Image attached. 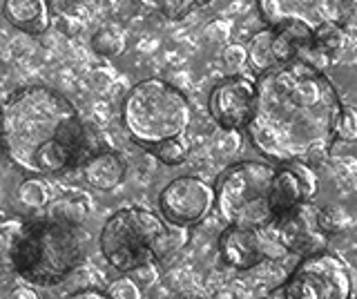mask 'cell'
<instances>
[{
	"mask_svg": "<svg viewBox=\"0 0 357 299\" xmlns=\"http://www.w3.org/2000/svg\"><path fill=\"white\" fill-rule=\"evenodd\" d=\"M219 254L230 268L250 270L271 259H284L288 254L277 246L266 228L226 226L219 237Z\"/></svg>",
	"mask_w": 357,
	"mask_h": 299,
	"instance_id": "8fae6325",
	"label": "cell"
},
{
	"mask_svg": "<svg viewBox=\"0 0 357 299\" xmlns=\"http://www.w3.org/2000/svg\"><path fill=\"white\" fill-rule=\"evenodd\" d=\"M45 3H47V5H52V3H56V5H63L65 0H45Z\"/></svg>",
	"mask_w": 357,
	"mask_h": 299,
	"instance_id": "4dcf8cb0",
	"label": "cell"
},
{
	"mask_svg": "<svg viewBox=\"0 0 357 299\" xmlns=\"http://www.w3.org/2000/svg\"><path fill=\"white\" fill-rule=\"evenodd\" d=\"M290 170L297 174V179L301 183V190H304V201H312L315 194L319 192V181H317V174L312 172V168L304 161H290Z\"/></svg>",
	"mask_w": 357,
	"mask_h": 299,
	"instance_id": "7402d4cb",
	"label": "cell"
},
{
	"mask_svg": "<svg viewBox=\"0 0 357 299\" xmlns=\"http://www.w3.org/2000/svg\"><path fill=\"white\" fill-rule=\"evenodd\" d=\"M159 210L165 221L174 226L201 224L215 208V187L199 176H176L159 192Z\"/></svg>",
	"mask_w": 357,
	"mask_h": 299,
	"instance_id": "30bf717a",
	"label": "cell"
},
{
	"mask_svg": "<svg viewBox=\"0 0 357 299\" xmlns=\"http://www.w3.org/2000/svg\"><path fill=\"white\" fill-rule=\"evenodd\" d=\"M81 168H83L85 183L100 192H109L119 187L128 172L126 161L114 150H96L92 157L85 159Z\"/></svg>",
	"mask_w": 357,
	"mask_h": 299,
	"instance_id": "4fadbf2b",
	"label": "cell"
},
{
	"mask_svg": "<svg viewBox=\"0 0 357 299\" xmlns=\"http://www.w3.org/2000/svg\"><path fill=\"white\" fill-rule=\"evenodd\" d=\"M148 150L152 152V157L156 161H161L163 165H170L172 168V165H181L188 159L192 146H190V139L185 135H178V137H170L165 141L154 143Z\"/></svg>",
	"mask_w": 357,
	"mask_h": 299,
	"instance_id": "2e32d148",
	"label": "cell"
},
{
	"mask_svg": "<svg viewBox=\"0 0 357 299\" xmlns=\"http://www.w3.org/2000/svg\"><path fill=\"white\" fill-rule=\"evenodd\" d=\"M5 257V237H3V230H0V261Z\"/></svg>",
	"mask_w": 357,
	"mask_h": 299,
	"instance_id": "f546056e",
	"label": "cell"
},
{
	"mask_svg": "<svg viewBox=\"0 0 357 299\" xmlns=\"http://www.w3.org/2000/svg\"><path fill=\"white\" fill-rule=\"evenodd\" d=\"M137 3L167 20H178L192 12L199 0H137Z\"/></svg>",
	"mask_w": 357,
	"mask_h": 299,
	"instance_id": "d6986e66",
	"label": "cell"
},
{
	"mask_svg": "<svg viewBox=\"0 0 357 299\" xmlns=\"http://www.w3.org/2000/svg\"><path fill=\"white\" fill-rule=\"evenodd\" d=\"M107 295L112 299H141V288L126 275V277H119V279H114L109 284Z\"/></svg>",
	"mask_w": 357,
	"mask_h": 299,
	"instance_id": "cb8c5ba5",
	"label": "cell"
},
{
	"mask_svg": "<svg viewBox=\"0 0 357 299\" xmlns=\"http://www.w3.org/2000/svg\"><path fill=\"white\" fill-rule=\"evenodd\" d=\"M342 107L337 87L324 70L295 59L257 74L245 132L268 161L308 163L337 141L335 123Z\"/></svg>",
	"mask_w": 357,
	"mask_h": 299,
	"instance_id": "6da1fadb",
	"label": "cell"
},
{
	"mask_svg": "<svg viewBox=\"0 0 357 299\" xmlns=\"http://www.w3.org/2000/svg\"><path fill=\"white\" fill-rule=\"evenodd\" d=\"M0 148L16 168L56 176L83 165L98 150V139L65 94L27 85L0 107Z\"/></svg>",
	"mask_w": 357,
	"mask_h": 299,
	"instance_id": "7a4b0ae2",
	"label": "cell"
},
{
	"mask_svg": "<svg viewBox=\"0 0 357 299\" xmlns=\"http://www.w3.org/2000/svg\"><path fill=\"white\" fill-rule=\"evenodd\" d=\"M190 239L185 226H174L143 206L116 210L100 228L98 246L114 270L128 275L143 263H163Z\"/></svg>",
	"mask_w": 357,
	"mask_h": 299,
	"instance_id": "277c9868",
	"label": "cell"
},
{
	"mask_svg": "<svg viewBox=\"0 0 357 299\" xmlns=\"http://www.w3.org/2000/svg\"><path fill=\"white\" fill-rule=\"evenodd\" d=\"M121 121L132 141L150 148L170 137L185 135L192 123V105L178 87L150 76L130 87L121 105Z\"/></svg>",
	"mask_w": 357,
	"mask_h": 299,
	"instance_id": "5b68a950",
	"label": "cell"
},
{
	"mask_svg": "<svg viewBox=\"0 0 357 299\" xmlns=\"http://www.w3.org/2000/svg\"><path fill=\"white\" fill-rule=\"evenodd\" d=\"M248 54V63L255 70V74H261L266 70L275 68L277 59H275V47H273V27H266L250 38V45L245 47Z\"/></svg>",
	"mask_w": 357,
	"mask_h": 299,
	"instance_id": "9a60e30c",
	"label": "cell"
},
{
	"mask_svg": "<svg viewBox=\"0 0 357 299\" xmlns=\"http://www.w3.org/2000/svg\"><path fill=\"white\" fill-rule=\"evenodd\" d=\"M282 291L286 299H351L353 275L342 257L319 250L301 257Z\"/></svg>",
	"mask_w": 357,
	"mask_h": 299,
	"instance_id": "ba28073f",
	"label": "cell"
},
{
	"mask_svg": "<svg viewBox=\"0 0 357 299\" xmlns=\"http://www.w3.org/2000/svg\"><path fill=\"white\" fill-rule=\"evenodd\" d=\"M268 27H297L315 36L333 27L349 29L355 0H257Z\"/></svg>",
	"mask_w": 357,
	"mask_h": 299,
	"instance_id": "52a82bcc",
	"label": "cell"
},
{
	"mask_svg": "<svg viewBox=\"0 0 357 299\" xmlns=\"http://www.w3.org/2000/svg\"><path fill=\"white\" fill-rule=\"evenodd\" d=\"M266 230L286 254L299 257L326 250L331 239L317 224V206L312 201H301L286 210L271 226H266Z\"/></svg>",
	"mask_w": 357,
	"mask_h": 299,
	"instance_id": "9c48e42d",
	"label": "cell"
},
{
	"mask_svg": "<svg viewBox=\"0 0 357 299\" xmlns=\"http://www.w3.org/2000/svg\"><path fill=\"white\" fill-rule=\"evenodd\" d=\"M128 277L139 288H150L159 282V270H156V263H143V266H139V268L130 270Z\"/></svg>",
	"mask_w": 357,
	"mask_h": 299,
	"instance_id": "484cf974",
	"label": "cell"
},
{
	"mask_svg": "<svg viewBox=\"0 0 357 299\" xmlns=\"http://www.w3.org/2000/svg\"><path fill=\"white\" fill-rule=\"evenodd\" d=\"M346 221H349V217H346V213H344L342 208H337V206L317 208V224H319V228L326 232L328 237L342 232L344 226H346Z\"/></svg>",
	"mask_w": 357,
	"mask_h": 299,
	"instance_id": "44dd1931",
	"label": "cell"
},
{
	"mask_svg": "<svg viewBox=\"0 0 357 299\" xmlns=\"http://www.w3.org/2000/svg\"><path fill=\"white\" fill-rule=\"evenodd\" d=\"M65 299H112L107 295V291H100V288H81V291L72 293Z\"/></svg>",
	"mask_w": 357,
	"mask_h": 299,
	"instance_id": "4316f807",
	"label": "cell"
},
{
	"mask_svg": "<svg viewBox=\"0 0 357 299\" xmlns=\"http://www.w3.org/2000/svg\"><path fill=\"white\" fill-rule=\"evenodd\" d=\"M279 163L239 161L228 165L215 183V208L226 226L266 228L279 217L275 174Z\"/></svg>",
	"mask_w": 357,
	"mask_h": 299,
	"instance_id": "8992f818",
	"label": "cell"
},
{
	"mask_svg": "<svg viewBox=\"0 0 357 299\" xmlns=\"http://www.w3.org/2000/svg\"><path fill=\"white\" fill-rule=\"evenodd\" d=\"M11 270L33 286L63 284L87 254L83 224L50 213L0 226Z\"/></svg>",
	"mask_w": 357,
	"mask_h": 299,
	"instance_id": "3957f363",
	"label": "cell"
},
{
	"mask_svg": "<svg viewBox=\"0 0 357 299\" xmlns=\"http://www.w3.org/2000/svg\"><path fill=\"white\" fill-rule=\"evenodd\" d=\"M92 49L98 54V56H105V59H114L121 56L126 52V34L119 29V27H100L94 38H92Z\"/></svg>",
	"mask_w": 357,
	"mask_h": 299,
	"instance_id": "e0dca14e",
	"label": "cell"
},
{
	"mask_svg": "<svg viewBox=\"0 0 357 299\" xmlns=\"http://www.w3.org/2000/svg\"><path fill=\"white\" fill-rule=\"evenodd\" d=\"M18 204L29 210V213H38V210L47 208L50 206V192L45 187L43 181L38 179H27L18 185V192H16Z\"/></svg>",
	"mask_w": 357,
	"mask_h": 299,
	"instance_id": "ac0fdd59",
	"label": "cell"
},
{
	"mask_svg": "<svg viewBox=\"0 0 357 299\" xmlns=\"http://www.w3.org/2000/svg\"><path fill=\"white\" fill-rule=\"evenodd\" d=\"M50 215L59 217V219H67V221H74V224H83V219L87 217V206L83 201L72 197H63L59 201H54L47 210Z\"/></svg>",
	"mask_w": 357,
	"mask_h": 299,
	"instance_id": "ffe728a7",
	"label": "cell"
},
{
	"mask_svg": "<svg viewBox=\"0 0 357 299\" xmlns=\"http://www.w3.org/2000/svg\"><path fill=\"white\" fill-rule=\"evenodd\" d=\"M223 59V65H226V70L237 74L243 65H248V54H245V47L243 45H228L221 54Z\"/></svg>",
	"mask_w": 357,
	"mask_h": 299,
	"instance_id": "d4e9b609",
	"label": "cell"
},
{
	"mask_svg": "<svg viewBox=\"0 0 357 299\" xmlns=\"http://www.w3.org/2000/svg\"><path fill=\"white\" fill-rule=\"evenodd\" d=\"M9 299H38V297H36V291H31V288H16V291L9 295Z\"/></svg>",
	"mask_w": 357,
	"mask_h": 299,
	"instance_id": "83f0119b",
	"label": "cell"
},
{
	"mask_svg": "<svg viewBox=\"0 0 357 299\" xmlns=\"http://www.w3.org/2000/svg\"><path fill=\"white\" fill-rule=\"evenodd\" d=\"M335 139L344 143H353L357 139V118L353 107H342L337 123H335Z\"/></svg>",
	"mask_w": 357,
	"mask_h": 299,
	"instance_id": "603a6c76",
	"label": "cell"
},
{
	"mask_svg": "<svg viewBox=\"0 0 357 299\" xmlns=\"http://www.w3.org/2000/svg\"><path fill=\"white\" fill-rule=\"evenodd\" d=\"M264 299H286V295H284V291H282V286H277L275 291H271Z\"/></svg>",
	"mask_w": 357,
	"mask_h": 299,
	"instance_id": "f1b7e54d",
	"label": "cell"
},
{
	"mask_svg": "<svg viewBox=\"0 0 357 299\" xmlns=\"http://www.w3.org/2000/svg\"><path fill=\"white\" fill-rule=\"evenodd\" d=\"M255 105V81L241 74H230L219 81L208 96V112L226 132L245 130Z\"/></svg>",
	"mask_w": 357,
	"mask_h": 299,
	"instance_id": "7c38bea8",
	"label": "cell"
},
{
	"mask_svg": "<svg viewBox=\"0 0 357 299\" xmlns=\"http://www.w3.org/2000/svg\"><path fill=\"white\" fill-rule=\"evenodd\" d=\"M3 12L9 25L33 36L43 34L52 20L50 5L45 0H5Z\"/></svg>",
	"mask_w": 357,
	"mask_h": 299,
	"instance_id": "5bb4252c",
	"label": "cell"
}]
</instances>
